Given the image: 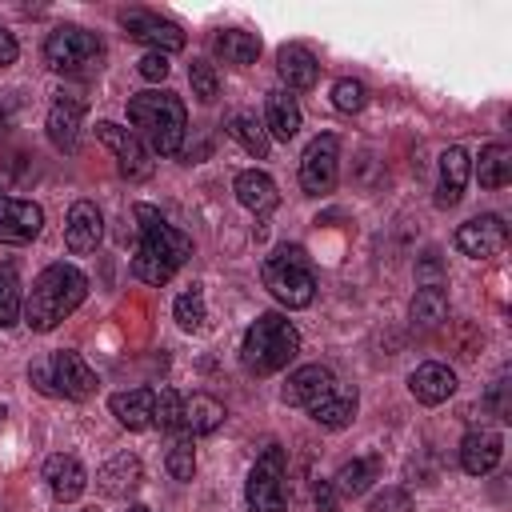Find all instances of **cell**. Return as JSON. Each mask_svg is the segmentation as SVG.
I'll use <instances>...</instances> for the list:
<instances>
[{
  "label": "cell",
  "mask_w": 512,
  "mask_h": 512,
  "mask_svg": "<svg viewBox=\"0 0 512 512\" xmlns=\"http://www.w3.org/2000/svg\"><path fill=\"white\" fill-rule=\"evenodd\" d=\"M136 216V228H140V244H136V256H132V272L136 280L144 284H168L192 256V236H184L176 224H168L160 216V208L152 204H136L132 208Z\"/></svg>",
  "instance_id": "obj_1"
},
{
  "label": "cell",
  "mask_w": 512,
  "mask_h": 512,
  "mask_svg": "<svg viewBox=\"0 0 512 512\" xmlns=\"http://www.w3.org/2000/svg\"><path fill=\"white\" fill-rule=\"evenodd\" d=\"M84 300H88V276H84L76 264L56 260V264H48V268L32 280V288H28V296H24V324H28L32 332H52V328H60Z\"/></svg>",
  "instance_id": "obj_2"
},
{
  "label": "cell",
  "mask_w": 512,
  "mask_h": 512,
  "mask_svg": "<svg viewBox=\"0 0 512 512\" xmlns=\"http://www.w3.org/2000/svg\"><path fill=\"white\" fill-rule=\"evenodd\" d=\"M128 120L136 124V136L152 144L156 156H176L188 136V108L168 88H148L128 100Z\"/></svg>",
  "instance_id": "obj_3"
},
{
  "label": "cell",
  "mask_w": 512,
  "mask_h": 512,
  "mask_svg": "<svg viewBox=\"0 0 512 512\" xmlns=\"http://www.w3.org/2000/svg\"><path fill=\"white\" fill-rule=\"evenodd\" d=\"M296 352H300V332L280 312H260L240 340V364L252 376H272V372L288 368L296 360Z\"/></svg>",
  "instance_id": "obj_4"
},
{
  "label": "cell",
  "mask_w": 512,
  "mask_h": 512,
  "mask_svg": "<svg viewBox=\"0 0 512 512\" xmlns=\"http://www.w3.org/2000/svg\"><path fill=\"white\" fill-rule=\"evenodd\" d=\"M260 280L284 308H308L316 300V272L300 244H280L260 264Z\"/></svg>",
  "instance_id": "obj_5"
},
{
  "label": "cell",
  "mask_w": 512,
  "mask_h": 512,
  "mask_svg": "<svg viewBox=\"0 0 512 512\" xmlns=\"http://www.w3.org/2000/svg\"><path fill=\"white\" fill-rule=\"evenodd\" d=\"M44 64L56 76H92L104 64V40L84 24H56L44 36Z\"/></svg>",
  "instance_id": "obj_6"
},
{
  "label": "cell",
  "mask_w": 512,
  "mask_h": 512,
  "mask_svg": "<svg viewBox=\"0 0 512 512\" xmlns=\"http://www.w3.org/2000/svg\"><path fill=\"white\" fill-rule=\"evenodd\" d=\"M244 504L248 512H288V492H284V448H264L256 464L248 468L244 480Z\"/></svg>",
  "instance_id": "obj_7"
},
{
  "label": "cell",
  "mask_w": 512,
  "mask_h": 512,
  "mask_svg": "<svg viewBox=\"0 0 512 512\" xmlns=\"http://www.w3.org/2000/svg\"><path fill=\"white\" fill-rule=\"evenodd\" d=\"M120 28H124L128 40L148 44L152 52H164V56L168 52H180L188 44V36H184V28L176 20H168L160 12H148V8H124L120 12Z\"/></svg>",
  "instance_id": "obj_8"
},
{
  "label": "cell",
  "mask_w": 512,
  "mask_h": 512,
  "mask_svg": "<svg viewBox=\"0 0 512 512\" xmlns=\"http://www.w3.org/2000/svg\"><path fill=\"white\" fill-rule=\"evenodd\" d=\"M340 176V140L332 132H320L304 156H300V188L304 196H328Z\"/></svg>",
  "instance_id": "obj_9"
},
{
  "label": "cell",
  "mask_w": 512,
  "mask_h": 512,
  "mask_svg": "<svg viewBox=\"0 0 512 512\" xmlns=\"http://www.w3.org/2000/svg\"><path fill=\"white\" fill-rule=\"evenodd\" d=\"M96 140L116 156L120 176H128V180H148L152 176V152L144 148V140L132 128L112 124V120H100L96 124Z\"/></svg>",
  "instance_id": "obj_10"
},
{
  "label": "cell",
  "mask_w": 512,
  "mask_h": 512,
  "mask_svg": "<svg viewBox=\"0 0 512 512\" xmlns=\"http://www.w3.org/2000/svg\"><path fill=\"white\" fill-rule=\"evenodd\" d=\"M84 96L76 92H56L44 116V132L56 152H76L80 148V124H84Z\"/></svg>",
  "instance_id": "obj_11"
},
{
  "label": "cell",
  "mask_w": 512,
  "mask_h": 512,
  "mask_svg": "<svg viewBox=\"0 0 512 512\" xmlns=\"http://www.w3.org/2000/svg\"><path fill=\"white\" fill-rule=\"evenodd\" d=\"M48 376H52L56 396H64V400H88V396H96V388H100V380H96V372L88 368V360H84L80 352H72V348L52 352Z\"/></svg>",
  "instance_id": "obj_12"
},
{
  "label": "cell",
  "mask_w": 512,
  "mask_h": 512,
  "mask_svg": "<svg viewBox=\"0 0 512 512\" xmlns=\"http://www.w3.org/2000/svg\"><path fill=\"white\" fill-rule=\"evenodd\" d=\"M508 244V224L496 216V212H484V216H472L456 228V248L472 260H492L500 256Z\"/></svg>",
  "instance_id": "obj_13"
},
{
  "label": "cell",
  "mask_w": 512,
  "mask_h": 512,
  "mask_svg": "<svg viewBox=\"0 0 512 512\" xmlns=\"http://www.w3.org/2000/svg\"><path fill=\"white\" fill-rule=\"evenodd\" d=\"M336 388H340V380H336V372H332L328 364H304V368H296V372L288 376V384H284V404L312 412V408H316L324 396H332Z\"/></svg>",
  "instance_id": "obj_14"
},
{
  "label": "cell",
  "mask_w": 512,
  "mask_h": 512,
  "mask_svg": "<svg viewBox=\"0 0 512 512\" xmlns=\"http://www.w3.org/2000/svg\"><path fill=\"white\" fill-rule=\"evenodd\" d=\"M44 228V208L32 200L0 196V244H32Z\"/></svg>",
  "instance_id": "obj_15"
},
{
  "label": "cell",
  "mask_w": 512,
  "mask_h": 512,
  "mask_svg": "<svg viewBox=\"0 0 512 512\" xmlns=\"http://www.w3.org/2000/svg\"><path fill=\"white\" fill-rule=\"evenodd\" d=\"M144 484V464L136 452H116L108 464L96 468V488L108 500H128Z\"/></svg>",
  "instance_id": "obj_16"
},
{
  "label": "cell",
  "mask_w": 512,
  "mask_h": 512,
  "mask_svg": "<svg viewBox=\"0 0 512 512\" xmlns=\"http://www.w3.org/2000/svg\"><path fill=\"white\" fill-rule=\"evenodd\" d=\"M100 236H104V216H100V208H96L92 200H76V204L68 208V220H64V244H68V252H72V256H88V252H96Z\"/></svg>",
  "instance_id": "obj_17"
},
{
  "label": "cell",
  "mask_w": 512,
  "mask_h": 512,
  "mask_svg": "<svg viewBox=\"0 0 512 512\" xmlns=\"http://www.w3.org/2000/svg\"><path fill=\"white\" fill-rule=\"evenodd\" d=\"M232 192H236V200H240L256 220H264L268 212L280 208V188H276V180H272L268 172H260V168H244V172H236Z\"/></svg>",
  "instance_id": "obj_18"
},
{
  "label": "cell",
  "mask_w": 512,
  "mask_h": 512,
  "mask_svg": "<svg viewBox=\"0 0 512 512\" xmlns=\"http://www.w3.org/2000/svg\"><path fill=\"white\" fill-rule=\"evenodd\" d=\"M44 484H48V492H52L60 504H72V500L84 496L88 472H84V464H80L72 452H56V456L44 460Z\"/></svg>",
  "instance_id": "obj_19"
},
{
  "label": "cell",
  "mask_w": 512,
  "mask_h": 512,
  "mask_svg": "<svg viewBox=\"0 0 512 512\" xmlns=\"http://www.w3.org/2000/svg\"><path fill=\"white\" fill-rule=\"evenodd\" d=\"M504 456V436L492 432V428H472L464 440H460V468L468 476H488Z\"/></svg>",
  "instance_id": "obj_20"
},
{
  "label": "cell",
  "mask_w": 512,
  "mask_h": 512,
  "mask_svg": "<svg viewBox=\"0 0 512 512\" xmlns=\"http://www.w3.org/2000/svg\"><path fill=\"white\" fill-rule=\"evenodd\" d=\"M468 172H472V160L460 144L444 148L440 152V180H436V208H456L460 196H464V184H468Z\"/></svg>",
  "instance_id": "obj_21"
},
{
  "label": "cell",
  "mask_w": 512,
  "mask_h": 512,
  "mask_svg": "<svg viewBox=\"0 0 512 512\" xmlns=\"http://www.w3.org/2000/svg\"><path fill=\"white\" fill-rule=\"evenodd\" d=\"M408 392L416 396V404L436 408V404H444V400L456 392V372H452L448 364H440V360H428V364H420V368L408 376Z\"/></svg>",
  "instance_id": "obj_22"
},
{
  "label": "cell",
  "mask_w": 512,
  "mask_h": 512,
  "mask_svg": "<svg viewBox=\"0 0 512 512\" xmlns=\"http://www.w3.org/2000/svg\"><path fill=\"white\" fill-rule=\"evenodd\" d=\"M300 124H304V116H300V104L288 88H276V92L264 96V132H268V140L288 144L300 132Z\"/></svg>",
  "instance_id": "obj_23"
},
{
  "label": "cell",
  "mask_w": 512,
  "mask_h": 512,
  "mask_svg": "<svg viewBox=\"0 0 512 512\" xmlns=\"http://www.w3.org/2000/svg\"><path fill=\"white\" fill-rule=\"evenodd\" d=\"M152 404H156V388H128V392H112L108 396V412L128 432L152 428Z\"/></svg>",
  "instance_id": "obj_24"
},
{
  "label": "cell",
  "mask_w": 512,
  "mask_h": 512,
  "mask_svg": "<svg viewBox=\"0 0 512 512\" xmlns=\"http://www.w3.org/2000/svg\"><path fill=\"white\" fill-rule=\"evenodd\" d=\"M224 404L208 392H192L184 404H180V432L184 436H212L220 424H224Z\"/></svg>",
  "instance_id": "obj_25"
},
{
  "label": "cell",
  "mask_w": 512,
  "mask_h": 512,
  "mask_svg": "<svg viewBox=\"0 0 512 512\" xmlns=\"http://www.w3.org/2000/svg\"><path fill=\"white\" fill-rule=\"evenodd\" d=\"M276 72L288 84V92H308L316 84V76H320V64L304 44H284L276 52Z\"/></svg>",
  "instance_id": "obj_26"
},
{
  "label": "cell",
  "mask_w": 512,
  "mask_h": 512,
  "mask_svg": "<svg viewBox=\"0 0 512 512\" xmlns=\"http://www.w3.org/2000/svg\"><path fill=\"white\" fill-rule=\"evenodd\" d=\"M212 52L224 64H232V68H248L260 56V36L256 32H244V28H220L212 36Z\"/></svg>",
  "instance_id": "obj_27"
},
{
  "label": "cell",
  "mask_w": 512,
  "mask_h": 512,
  "mask_svg": "<svg viewBox=\"0 0 512 512\" xmlns=\"http://www.w3.org/2000/svg\"><path fill=\"white\" fill-rule=\"evenodd\" d=\"M408 316H412V328H420V332L440 328L448 320V292H444V284H420L412 304H408Z\"/></svg>",
  "instance_id": "obj_28"
},
{
  "label": "cell",
  "mask_w": 512,
  "mask_h": 512,
  "mask_svg": "<svg viewBox=\"0 0 512 512\" xmlns=\"http://www.w3.org/2000/svg\"><path fill=\"white\" fill-rule=\"evenodd\" d=\"M376 476H380V460H376V456H356V460L340 464V468H336V476H332L328 484L336 488V496L356 500V496H364V492L372 488V480H376Z\"/></svg>",
  "instance_id": "obj_29"
},
{
  "label": "cell",
  "mask_w": 512,
  "mask_h": 512,
  "mask_svg": "<svg viewBox=\"0 0 512 512\" xmlns=\"http://www.w3.org/2000/svg\"><path fill=\"white\" fill-rule=\"evenodd\" d=\"M356 404H360V396H356V388H336L332 396H324L308 416L320 424V428H348L352 420H356Z\"/></svg>",
  "instance_id": "obj_30"
},
{
  "label": "cell",
  "mask_w": 512,
  "mask_h": 512,
  "mask_svg": "<svg viewBox=\"0 0 512 512\" xmlns=\"http://www.w3.org/2000/svg\"><path fill=\"white\" fill-rule=\"evenodd\" d=\"M228 136H232L248 156H256V160H264V156L272 152V140H268V132H264V120H256L252 112L228 116Z\"/></svg>",
  "instance_id": "obj_31"
},
{
  "label": "cell",
  "mask_w": 512,
  "mask_h": 512,
  "mask_svg": "<svg viewBox=\"0 0 512 512\" xmlns=\"http://www.w3.org/2000/svg\"><path fill=\"white\" fill-rule=\"evenodd\" d=\"M476 180L480 188H504L512 180V148L508 144H484L476 160Z\"/></svg>",
  "instance_id": "obj_32"
},
{
  "label": "cell",
  "mask_w": 512,
  "mask_h": 512,
  "mask_svg": "<svg viewBox=\"0 0 512 512\" xmlns=\"http://www.w3.org/2000/svg\"><path fill=\"white\" fill-rule=\"evenodd\" d=\"M24 316V292H20V272L16 264H0V328H12Z\"/></svg>",
  "instance_id": "obj_33"
},
{
  "label": "cell",
  "mask_w": 512,
  "mask_h": 512,
  "mask_svg": "<svg viewBox=\"0 0 512 512\" xmlns=\"http://www.w3.org/2000/svg\"><path fill=\"white\" fill-rule=\"evenodd\" d=\"M172 320H176L184 332H200V328H204V320H208V304H204V288H200V284H188V288L176 296V304H172Z\"/></svg>",
  "instance_id": "obj_34"
},
{
  "label": "cell",
  "mask_w": 512,
  "mask_h": 512,
  "mask_svg": "<svg viewBox=\"0 0 512 512\" xmlns=\"http://www.w3.org/2000/svg\"><path fill=\"white\" fill-rule=\"evenodd\" d=\"M368 104V84L364 80H356V76H340L336 84H332V108L336 112H360Z\"/></svg>",
  "instance_id": "obj_35"
},
{
  "label": "cell",
  "mask_w": 512,
  "mask_h": 512,
  "mask_svg": "<svg viewBox=\"0 0 512 512\" xmlns=\"http://www.w3.org/2000/svg\"><path fill=\"white\" fill-rule=\"evenodd\" d=\"M180 404H184V396L176 388H160L156 392V404H152V428L180 432Z\"/></svg>",
  "instance_id": "obj_36"
},
{
  "label": "cell",
  "mask_w": 512,
  "mask_h": 512,
  "mask_svg": "<svg viewBox=\"0 0 512 512\" xmlns=\"http://www.w3.org/2000/svg\"><path fill=\"white\" fill-rule=\"evenodd\" d=\"M188 84H192V96L200 104H212L220 96V76H216V68L208 60H192L188 64Z\"/></svg>",
  "instance_id": "obj_37"
},
{
  "label": "cell",
  "mask_w": 512,
  "mask_h": 512,
  "mask_svg": "<svg viewBox=\"0 0 512 512\" xmlns=\"http://www.w3.org/2000/svg\"><path fill=\"white\" fill-rule=\"evenodd\" d=\"M168 476L172 480H192L196 476V452H192V440H176L168 448Z\"/></svg>",
  "instance_id": "obj_38"
},
{
  "label": "cell",
  "mask_w": 512,
  "mask_h": 512,
  "mask_svg": "<svg viewBox=\"0 0 512 512\" xmlns=\"http://www.w3.org/2000/svg\"><path fill=\"white\" fill-rule=\"evenodd\" d=\"M368 512H412V496L404 488H384V492L372 496Z\"/></svg>",
  "instance_id": "obj_39"
},
{
  "label": "cell",
  "mask_w": 512,
  "mask_h": 512,
  "mask_svg": "<svg viewBox=\"0 0 512 512\" xmlns=\"http://www.w3.org/2000/svg\"><path fill=\"white\" fill-rule=\"evenodd\" d=\"M136 72L144 76V80H152V84H160L168 72H172V64H168V56L164 52H144L140 60H136Z\"/></svg>",
  "instance_id": "obj_40"
},
{
  "label": "cell",
  "mask_w": 512,
  "mask_h": 512,
  "mask_svg": "<svg viewBox=\"0 0 512 512\" xmlns=\"http://www.w3.org/2000/svg\"><path fill=\"white\" fill-rule=\"evenodd\" d=\"M504 392H508V376H500V380L492 384V392H488V408H496V420H512V408H508Z\"/></svg>",
  "instance_id": "obj_41"
},
{
  "label": "cell",
  "mask_w": 512,
  "mask_h": 512,
  "mask_svg": "<svg viewBox=\"0 0 512 512\" xmlns=\"http://www.w3.org/2000/svg\"><path fill=\"white\" fill-rule=\"evenodd\" d=\"M312 496H316V512H340V496H336V488L328 480H320Z\"/></svg>",
  "instance_id": "obj_42"
},
{
  "label": "cell",
  "mask_w": 512,
  "mask_h": 512,
  "mask_svg": "<svg viewBox=\"0 0 512 512\" xmlns=\"http://www.w3.org/2000/svg\"><path fill=\"white\" fill-rule=\"evenodd\" d=\"M16 56H20V44H16V36H12L8 28H0V68L16 64Z\"/></svg>",
  "instance_id": "obj_43"
},
{
  "label": "cell",
  "mask_w": 512,
  "mask_h": 512,
  "mask_svg": "<svg viewBox=\"0 0 512 512\" xmlns=\"http://www.w3.org/2000/svg\"><path fill=\"white\" fill-rule=\"evenodd\" d=\"M128 512H152V508H144V504H128Z\"/></svg>",
  "instance_id": "obj_44"
},
{
  "label": "cell",
  "mask_w": 512,
  "mask_h": 512,
  "mask_svg": "<svg viewBox=\"0 0 512 512\" xmlns=\"http://www.w3.org/2000/svg\"><path fill=\"white\" fill-rule=\"evenodd\" d=\"M4 416H8V412H4V404H0V420H4Z\"/></svg>",
  "instance_id": "obj_45"
},
{
  "label": "cell",
  "mask_w": 512,
  "mask_h": 512,
  "mask_svg": "<svg viewBox=\"0 0 512 512\" xmlns=\"http://www.w3.org/2000/svg\"><path fill=\"white\" fill-rule=\"evenodd\" d=\"M84 512H100V508H84Z\"/></svg>",
  "instance_id": "obj_46"
}]
</instances>
